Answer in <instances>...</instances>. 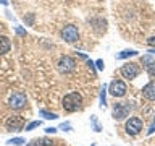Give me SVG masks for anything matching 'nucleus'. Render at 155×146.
<instances>
[{"label":"nucleus","instance_id":"f257e3e1","mask_svg":"<svg viewBox=\"0 0 155 146\" xmlns=\"http://www.w3.org/2000/svg\"><path fill=\"white\" fill-rule=\"evenodd\" d=\"M61 106L66 112H78L82 109V97L78 91H71L68 94H65V97L61 101Z\"/></svg>","mask_w":155,"mask_h":146},{"label":"nucleus","instance_id":"f03ea898","mask_svg":"<svg viewBox=\"0 0 155 146\" xmlns=\"http://www.w3.org/2000/svg\"><path fill=\"white\" fill-rule=\"evenodd\" d=\"M57 68H58V71H60L61 75H70V73H73L74 68H76V60L70 55H63L60 60H58Z\"/></svg>","mask_w":155,"mask_h":146},{"label":"nucleus","instance_id":"7ed1b4c3","mask_svg":"<svg viewBox=\"0 0 155 146\" xmlns=\"http://www.w3.org/2000/svg\"><path fill=\"white\" fill-rule=\"evenodd\" d=\"M8 104H10V107H12L13 110H21L28 104V97H26V94H24L23 91H15L13 94L10 96Z\"/></svg>","mask_w":155,"mask_h":146},{"label":"nucleus","instance_id":"20e7f679","mask_svg":"<svg viewBox=\"0 0 155 146\" xmlns=\"http://www.w3.org/2000/svg\"><path fill=\"white\" fill-rule=\"evenodd\" d=\"M142 120L139 119V117H129L128 120H126V123H124V130H126V133L131 135V136H136V135H139L140 131H142Z\"/></svg>","mask_w":155,"mask_h":146},{"label":"nucleus","instance_id":"39448f33","mask_svg":"<svg viewBox=\"0 0 155 146\" xmlns=\"http://www.w3.org/2000/svg\"><path fill=\"white\" fill-rule=\"evenodd\" d=\"M129 112H131L129 102H118V104H115L113 109H111V117L120 122V120H124L126 117L129 115Z\"/></svg>","mask_w":155,"mask_h":146},{"label":"nucleus","instance_id":"423d86ee","mask_svg":"<svg viewBox=\"0 0 155 146\" xmlns=\"http://www.w3.org/2000/svg\"><path fill=\"white\" fill-rule=\"evenodd\" d=\"M61 39L68 44H73L79 39V31L74 24H66L65 28L61 29Z\"/></svg>","mask_w":155,"mask_h":146},{"label":"nucleus","instance_id":"0eeeda50","mask_svg":"<svg viewBox=\"0 0 155 146\" xmlns=\"http://www.w3.org/2000/svg\"><path fill=\"white\" fill-rule=\"evenodd\" d=\"M126 91H128V88H126V83L123 80H113L108 85V92L113 97H123Z\"/></svg>","mask_w":155,"mask_h":146},{"label":"nucleus","instance_id":"6e6552de","mask_svg":"<svg viewBox=\"0 0 155 146\" xmlns=\"http://www.w3.org/2000/svg\"><path fill=\"white\" fill-rule=\"evenodd\" d=\"M26 125V120H24L23 115H13L5 122V127H7V131H21Z\"/></svg>","mask_w":155,"mask_h":146},{"label":"nucleus","instance_id":"1a4fd4ad","mask_svg":"<svg viewBox=\"0 0 155 146\" xmlns=\"http://www.w3.org/2000/svg\"><path fill=\"white\" fill-rule=\"evenodd\" d=\"M121 75H123V78H126V80H134L136 76L140 73V68L137 63H133V62H128L124 63L123 67H121Z\"/></svg>","mask_w":155,"mask_h":146},{"label":"nucleus","instance_id":"9d476101","mask_svg":"<svg viewBox=\"0 0 155 146\" xmlns=\"http://www.w3.org/2000/svg\"><path fill=\"white\" fill-rule=\"evenodd\" d=\"M142 96L149 101H155V81H149L142 86Z\"/></svg>","mask_w":155,"mask_h":146},{"label":"nucleus","instance_id":"9b49d317","mask_svg":"<svg viewBox=\"0 0 155 146\" xmlns=\"http://www.w3.org/2000/svg\"><path fill=\"white\" fill-rule=\"evenodd\" d=\"M91 26H92V29H94L95 33H99V34L107 31V21L104 18H92L91 19Z\"/></svg>","mask_w":155,"mask_h":146},{"label":"nucleus","instance_id":"f8f14e48","mask_svg":"<svg viewBox=\"0 0 155 146\" xmlns=\"http://www.w3.org/2000/svg\"><path fill=\"white\" fill-rule=\"evenodd\" d=\"M10 49H12V41L7 36H0V55L10 52Z\"/></svg>","mask_w":155,"mask_h":146},{"label":"nucleus","instance_id":"ddd939ff","mask_svg":"<svg viewBox=\"0 0 155 146\" xmlns=\"http://www.w3.org/2000/svg\"><path fill=\"white\" fill-rule=\"evenodd\" d=\"M137 50H134V49H126V50H121L116 54V58L118 60H124V58H129V57H136L137 55Z\"/></svg>","mask_w":155,"mask_h":146},{"label":"nucleus","instance_id":"4468645a","mask_svg":"<svg viewBox=\"0 0 155 146\" xmlns=\"http://www.w3.org/2000/svg\"><path fill=\"white\" fill-rule=\"evenodd\" d=\"M107 92H108V85H104L100 89V107H107Z\"/></svg>","mask_w":155,"mask_h":146},{"label":"nucleus","instance_id":"2eb2a0df","mask_svg":"<svg viewBox=\"0 0 155 146\" xmlns=\"http://www.w3.org/2000/svg\"><path fill=\"white\" fill-rule=\"evenodd\" d=\"M39 115H42L45 120H57V119H58L57 114H53V112H47L45 109H41V110H39Z\"/></svg>","mask_w":155,"mask_h":146},{"label":"nucleus","instance_id":"dca6fc26","mask_svg":"<svg viewBox=\"0 0 155 146\" xmlns=\"http://www.w3.org/2000/svg\"><path fill=\"white\" fill-rule=\"evenodd\" d=\"M91 123H92V130H94L95 133H100V131H102V125L99 123L97 115H91Z\"/></svg>","mask_w":155,"mask_h":146},{"label":"nucleus","instance_id":"f3484780","mask_svg":"<svg viewBox=\"0 0 155 146\" xmlns=\"http://www.w3.org/2000/svg\"><path fill=\"white\" fill-rule=\"evenodd\" d=\"M24 143H26V140L21 138V136H15V138H10L7 141V144H15V146H23Z\"/></svg>","mask_w":155,"mask_h":146},{"label":"nucleus","instance_id":"a211bd4d","mask_svg":"<svg viewBox=\"0 0 155 146\" xmlns=\"http://www.w3.org/2000/svg\"><path fill=\"white\" fill-rule=\"evenodd\" d=\"M36 144L37 146H53V141L50 138H47V136H42V138L36 140Z\"/></svg>","mask_w":155,"mask_h":146},{"label":"nucleus","instance_id":"6ab92c4d","mask_svg":"<svg viewBox=\"0 0 155 146\" xmlns=\"http://www.w3.org/2000/svg\"><path fill=\"white\" fill-rule=\"evenodd\" d=\"M152 62H155V60H153V57L150 55V54H147V55H142V57H140V65H142L144 68L147 67V65H150Z\"/></svg>","mask_w":155,"mask_h":146},{"label":"nucleus","instance_id":"aec40b11","mask_svg":"<svg viewBox=\"0 0 155 146\" xmlns=\"http://www.w3.org/2000/svg\"><path fill=\"white\" fill-rule=\"evenodd\" d=\"M145 70H147V75L152 78V80H155V62H152L150 65L145 67Z\"/></svg>","mask_w":155,"mask_h":146},{"label":"nucleus","instance_id":"412c9836","mask_svg":"<svg viewBox=\"0 0 155 146\" xmlns=\"http://www.w3.org/2000/svg\"><path fill=\"white\" fill-rule=\"evenodd\" d=\"M42 125V122L41 120H34V122H29V123L26 125V131H31L34 128H37V127H41Z\"/></svg>","mask_w":155,"mask_h":146},{"label":"nucleus","instance_id":"4be33fe9","mask_svg":"<svg viewBox=\"0 0 155 146\" xmlns=\"http://www.w3.org/2000/svg\"><path fill=\"white\" fill-rule=\"evenodd\" d=\"M58 130H63V131H71L73 130V127H71V123L70 122H63V123L58 127Z\"/></svg>","mask_w":155,"mask_h":146},{"label":"nucleus","instance_id":"5701e85b","mask_svg":"<svg viewBox=\"0 0 155 146\" xmlns=\"http://www.w3.org/2000/svg\"><path fill=\"white\" fill-rule=\"evenodd\" d=\"M87 67H89L91 68V71L92 73H97V67H95V62H92V60H89V58H87Z\"/></svg>","mask_w":155,"mask_h":146},{"label":"nucleus","instance_id":"b1692460","mask_svg":"<svg viewBox=\"0 0 155 146\" xmlns=\"http://www.w3.org/2000/svg\"><path fill=\"white\" fill-rule=\"evenodd\" d=\"M95 67H97V70L99 71H102L105 68V63H104V60L102 58H99V60H95Z\"/></svg>","mask_w":155,"mask_h":146},{"label":"nucleus","instance_id":"393cba45","mask_svg":"<svg viewBox=\"0 0 155 146\" xmlns=\"http://www.w3.org/2000/svg\"><path fill=\"white\" fill-rule=\"evenodd\" d=\"M57 131H58V128H55V127H47V128H45V133L47 135H53V133H57Z\"/></svg>","mask_w":155,"mask_h":146},{"label":"nucleus","instance_id":"a878e982","mask_svg":"<svg viewBox=\"0 0 155 146\" xmlns=\"http://www.w3.org/2000/svg\"><path fill=\"white\" fill-rule=\"evenodd\" d=\"M147 44L150 47H155V36H152V37H149L147 39Z\"/></svg>","mask_w":155,"mask_h":146},{"label":"nucleus","instance_id":"bb28decb","mask_svg":"<svg viewBox=\"0 0 155 146\" xmlns=\"http://www.w3.org/2000/svg\"><path fill=\"white\" fill-rule=\"evenodd\" d=\"M153 131H155V120L152 122V125H150V128L147 130V135H152V133H153Z\"/></svg>","mask_w":155,"mask_h":146},{"label":"nucleus","instance_id":"cd10ccee","mask_svg":"<svg viewBox=\"0 0 155 146\" xmlns=\"http://www.w3.org/2000/svg\"><path fill=\"white\" fill-rule=\"evenodd\" d=\"M76 55L79 58H82V60H87V55H86V54H82V52H76Z\"/></svg>","mask_w":155,"mask_h":146},{"label":"nucleus","instance_id":"c85d7f7f","mask_svg":"<svg viewBox=\"0 0 155 146\" xmlns=\"http://www.w3.org/2000/svg\"><path fill=\"white\" fill-rule=\"evenodd\" d=\"M16 33H18V34H21V36H26V31H24V29H21L19 26H16Z\"/></svg>","mask_w":155,"mask_h":146},{"label":"nucleus","instance_id":"c756f323","mask_svg":"<svg viewBox=\"0 0 155 146\" xmlns=\"http://www.w3.org/2000/svg\"><path fill=\"white\" fill-rule=\"evenodd\" d=\"M149 54H150V55H155V47H150L149 49Z\"/></svg>","mask_w":155,"mask_h":146},{"label":"nucleus","instance_id":"7c9ffc66","mask_svg":"<svg viewBox=\"0 0 155 146\" xmlns=\"http://www.w3.org/2000/svg\"><path fill=\"white\" fill-rule=\"evenodd\" d=\"M0 3H2V5H5V7H7V5H8V0H0Z\"/></svg>","mask_w":155,"mask_h":146},{"label":"nucleus","instance_id":"2f4dec72","mask_svg":"<svg viewBox=\"0 0 155 146\" xmlns=\"http://www.w3.org/2000/svg\"><path fill=\"white\" fill-rule=\"evenodd\" d=\"M26 146H37L36 141H32V143H26Z\"/></svg>","mask_w":155,"mask_h":146},{"label":"nucleus","instance_id":"473e14b6","mask_svg":"<svg viewBox=\"0 0 155 146\" xmlns=\"http://www.w3.org/2000/svg\"><path fill=\"white\" fill-rule=\"evenodd\" d=\"M92 146H97V143H92Z\"/></svg>","mask_w":155,"mask_h":146}]
</instances>
